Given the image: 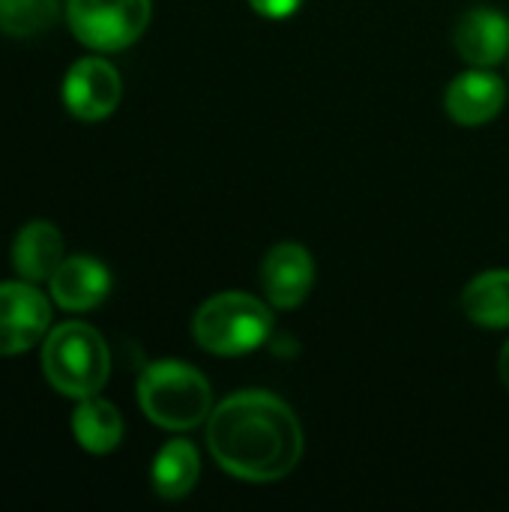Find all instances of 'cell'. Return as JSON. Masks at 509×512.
I'll use <instances>...</instances> for the list:
<instances>
[{"label": "cell", "mask_w": 509, "mask_h": 512, "mask_svg": "<svg viewBox=\"0 0 509 512\" xmlns=\"http://www.w3.org/2000/svg\"><path fill=\"white\" fill-rule=\"evenodd\" d=\"M66 21L87 48L123 51L147 30L150 0H66Z\"/></svg>", "instance_id": "cell-5"}, {"label": "cell", "mask_w": 509, "mask_h": 512, "mask_svg": "<svg viewBox=\"0 0 509 512\" xmlns=\"http://www.w3.org/2000/svg\"><path fill=\"white\" fill-rule=\"evenodd\" d=\"M504 99H507L504 81L495 72L477 66L471 72L456 75L453 84L447 87V114L462 126H483L501 114Z\"/></svg>", "instance_id": "cell-9"}, {"label": "cell", "mask_w": 509, "mask_h": 512, "mask_svg": "<svg viewBox=\"0 0 509 512\" xmlns=\"http://www.w3.org/2000/svg\"><path fill=\"white\" fill-rule=\"evenodd\" d=\"M498 369H501V381H504V387L509 390V342L504 345V351H501V363H498Z\"/></svg>", "instance_id": "cell-18"}, {"label": "cell", "mask_w": 509, "mask_h": 512, "mask_svg": "<svg viewBox=\"0 0 509 512\" xmlns=\"http://www.w3.org/2000/svg\"><path fill=\"white\" fill-rule=\"evenodd\" d=\"M42 372L57 393L87 399L105 387L111 375V354L93 327L66 321L54 327L42 345Z\"/></svg>", "instance_id": "cell-3"}, {"label": "cell", "mask_w": 509, "mask_h": 512, "mask_svg": "<svg viewBox=\"0 0 509 512\" xmlns=\"http://www.w3.org/2000/svg\"><path fill=\"white\" fill-rule=\"evenodd\" d=\"M63 264V234L51 222H27L12 243V267L24 282H45Z\"/></svg>", "instance_id": "cell-12"}, {"label": "cell", "mask_w": 509, "mask_h": 512, "mask_svg": "<svg viewBox=\"0 0 509 512\" xmlns=\"http://www.w3.org/2000/svg\"><path fill=\"white\" fill-rule=\"evenodd\" d=\"M51 327V306L33 282H0V357L24 354Z\"/></svg>", "instance_id": "cell-6"}, {"label": "cell", "mask_w": 509, "mask_h": 512, "mask_svg": "<svg viewBox=\"0 0 509 512\" xmlns=\"http://www.w3.org/2000/svg\"><path fill=\"white\" fill-rule=\"evenodd\" d=\"M48 285H51V297L60 309L87 312V309H96L108 297L111 273L102 261L75 255V258H63V264L54 270Z\"/></svg>", "instance_id": "cell-10"}, {"label": "cell", "mask_w": 509, "mask_h": 512, "mask_svg": "<svg viewBox=\"0 0 509 512\" xmlns=\"http://www.w3.org/2000/svg\"><path fill=\"white\" fill-rule=\"evenodd\" d=\"M72 432H75V441L87 453L105 456L117 450L123 441V417L111 402L87 396L72 414Z\"/></svg>", "instance_id": "cell-13"}, {"label": "cell", "mask_w": 509, "mask_h": 512, "mask_svg": "<svg viewBox=\"0 0 509 512\" xmlns=\"http://www.w3.org/2000/svg\"><path fill=\"white\" fill-rule=\"evenodd\" d=\"M462 312L477 327H509V270H489L477 276L462 294Z\"/></svg>", "instance_id": "cell-15"}, {"label": "cell", "mask_w": 509, "mask_h": 512, "mask_svg": "<svg viewBox=\"0 0 509 512\" xmlns=\"http://www.w3.org/2000/svg\"><path fill=\"white\" fill-rule=\"evenodd\" d=\"M198 474H201V459H198V450L195 444L189 441H168L159 456L153 459V489L159 498L165 501H180L186 498L195 483H198Z\"/></svg>", "instance_id": "cell-14"}, {"label": "cell", "mask_w": 509, "mask_h": 512, "mask_svg": "<svg viewBox=\"0 0 509 512\" xmlns=\"http://www.w3.org/2000/svg\"><path fill=\"white\" fill-rule=\"evenodd\" d=\"M273 315L267 306L240 291H225L201 303V309L192 318V336L195 342L219 357H240L264 345L270 336Z\"/></svg>", "instance_id": "cell-4"}, {"label": "cell", "mask_w": 509, "mask_h": 512, "mask_svg": "<svg viewBox=\"0 0 509 512\" xmlns=\"http://www.w3.org/2000/svg\"><path fill=\"white\" fill-rule=\"evenodd\" d=\"M261 285L276 309H297L315 285V261L300 243H279L261 264Z\"/></svg>", "instance_id": "cell-8"}, {"label": "cell", "mask_w": 509, "mask_h": 512, "mask_svg": "<svg viewBox=\"0 0 509 512\" xmlns=\"http://www.w3.org/2000/svg\"><path fill=\"white\" fill-rule=\"evenodd\" d=\"M138 405L150 423L186 432L204 423L213 408V393L207 378L180 360H159L144 366L138 378Z\"/></svg>", "instance_id": "cell-2"}, {"label": "cell", "mask_w": 509, "mask_h": 512, "mask_svg": "<svg viewBox=\"0 0 509 512\" xmlns=\"http://www.w3.org/2000/svg\"><path fill=\"white\" fill-rule=\"evenodd\" d=\"M207 444L222 471L246 483H276L303 456V429L273 393H234L210 411Z\"/></svg>", "instance_id": "cell-1"}, {"label": "cell", "mask_w": 509, "mask_h": 512, "mask_svg": "<svg viewBox=\"0 0 509 512\" xmlns=\"http://www.w3.org/2000/svg\"><path fill=\"white\" fill-rule=\"evenodd\" d=\"M456 48L474 66H495L509 54V18L498 9H468L456 24Z\"/></svg>", "instance_id": "cell-11"}, {"label": "cell", "mask_w": 509, "mask_h": 512, "mask_svg": "<svg viewBox=\"0 0 509 512\" xmlns=\"http://www.w3.org/2000/svg\"><path fill=\"white\" fill-rule=\"evenodd\" d=\"M249 3L264 18H288L300 9L303 0H249Z\"/></svg>", "instance_id": "cell-17"}, {"label": "cell", "mask_w": 509, "mask_h": 512, "mask_svg": "<svg viewBox=\"0 0 509 512\" xmlns=\"http://www.w3.org/2000/svg\"><path fill=\"white\" fill-rule=\"evenodd\" d=\"M57 15L60 0H0V33L27 39L51 30Z\"/></svg>", "instance_id": "cell-16"}, {"label": "cell", "mask_w": 509, "mask_h": 512, "mask_svg": "<svg viewBox=\"0 0 509 512\" xmlns=\"http://www.w3.org/2000/svg\"><path fill=\"white\" fill-rule=\"evenodd\" d=\"M120 72L102 57L78 60L63 78V102L78 120H105L120 102Z\"/></svg>", "instance_id": "cell-7"}]
</instances>
